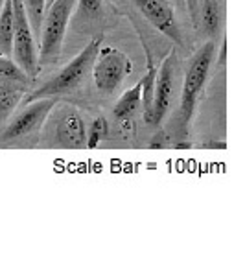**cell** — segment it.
I'll return each instance as SVG.
<instances>
[{
  "label": "cell",
  "mask_w": 245,
  "mask_h": 258,
  "mask_svg": "<svg viewBox=\"0 0 245 258\" xmlns=\"http://www.w3.org/2000/svg\"><path fill=\"white\" fill-rule=\"evenodd\" d=\"M101 43H103V33H98L69 64H65L53 78H50L46 83L35 89L32 94H28V98H24V103L39 100V98L63 96V94H70L76 89H80L91 72L92 63L101 48Z\"/></svg>",
  "instance_id": "6da1fadb"
},
{
  "label": "cell",
  "mask_w": 245,
  "mask_h": 258,
  "mask_svg": "<svg viewBox=\"0 0 245 258\" xmlns=\"http://www.w3.org/2000/svg\"><path fill=\"white\" fill-rule=\"evenodd\" d=\"M43 142L46 148H87V127L80 109L59 100L44 120Z\"/></svg>",
  "instance_id": "7a4b0ae2"
},
{
  "label": "cell",
  "mask_w": 245,
  "mask_h": 258,
  "mask_svg": "<svg viewBox=\"0 0 245 258\" xmlns=\"http://www.w3.org/2000/svg\"><path fill=\"white\" fill-rule=\"evenodd\" d=\"M74 6L76 0H53L52 4L44 8L43 24L39 32L41 33V50L37 54L39 67L52 64L59 59Z\"/></svg>",
  "instance_id": "3957f363"
},
{
  "label": "cell",
  "mask_w": 245,
  "mask_h": 258,
  "mask_svg": "<svg viewBox=\"0 0 245 258\" xmlns=\"http://www.w3.org/2000/svg\"><path fill=\"white\" fill-rule=\"evenodd\" d=\"M214 57H216V41H208L190 59L185 80H182L181 105H179V120H181L182 127H188L190 120H192L197 98H199L203 87L208 80V72L212 69Z\"/></svg>",
  "instance_id": "277c9868"
},
{
  "label": "cell",
  "mask_w": 245,
  "mask_h": 258,
  "mask_svg": "<svg viewBox=\"0 0 245 258\" xmlns=\"http://www.w3.org/2000/svg\"><path fill=\"white\" fill-rule=\"evenodd\" d=\"M59 96H48V98H39L33 102L24 103V107L19 113L2 125L0 131V148L10 146L13 142H19L22 139L32 137L33 133H39L43 127L44 120L48 113L53 109V105L59 102Z\"/></svg>",
  "instance_id": "5b68a950"
},
{
  "label": "cell",
  "mask_w": 245,
  "mask_h": 258,
  "mask_svg": "<svg viewBox=\"0 0 245 258\" xmlns=\"http://www.w3.org/2000/svg\"><path fill=\"white\" fill-rule=\"evenodd\" d=\"M11 2H13V46H11V54H13V61L33 80L39 74V55L37 48H35V37H33L32 26H30L22 0H11Z\"/></svg>",
  "instance_id": "8992f818"
},
{
  "label": "cell",
  "mask_w": 245,
  "mask_h": 258,
  "mask_svg": "<svg viewBox=\"0 0 245 258\" xmlns=\"http://www.w3.org/2000/svg\"><path fill=\"white\" fill-rule=\"evenodd\" d=\"M131 69H133V63L128 55L122 50L109 46V48H100L91 72L98 91L103 94H111L128 78Z\"/></svg>",
  "instance_id": "52a82bcc"
},
{
  "label": "cell",
  "mask_w": 245,
  "mask_h": 258,
  "mask_svg": "<svg viewBox=\"0 0 245 258\" xmlns=\"http://www.w3.org/2000/svg\"><path fill=\"white\" fill-rule=\"evenodd\" d=\"M135 8L146 17V21L175 44H185L181 22L177 21L175 10L168 0H133Z\"/></svg>",
  "instance_id": "ba28073f"
},
{
  "label": "cell",
  "mask_w": 245,
  "mask_h": 258,
  "mask_svg": "<svg viewBox=\"0 0 245 258\" xmlns=\"http://www.w3.org/2000/svg\"><path fill=\"white\" fill-rule=\"evenodd\" d=\"M175 69H177V55L171 50L166 55L159 72H157V83H155L153 105L149 113V125H160L164 116L170 111L171 98H173V89H175Z\"/></svg>",
  "instance_id": "9c48e42d"
},
{
  "label": "cell",
  "mask_w": 245,
  "mask_h": 258,
  "mask_svg": "<svg viewBox=\"0 0 245 258\" xmlns=\"http://www.w3.org/2000/svg\"><path fill=\"white\" fill-rule=\"evenodd\" d=\"M225 6L223 0H203L199 10V24L203 26L210 41H218L223 30Z\"/></svg>",
  "instance_id": "30bf717a"
},
{
  "label": "cell",
  "mask_w": 245,
  "mask_h": 258,
  "mask_svg": "<svg viewBox=\"0 0 245 258\" xmlns=\"http://www.w3.org/2000/svg\"><path fill=\"white\" fill-rule=\"evenodd\" d=\"M24 96H26V85L0 80V125H4L10 120Z\"/></svg>",
  "instance_id": "8fae6325"
},
{
  "label": "cell",
  "mask_w": 245,
  "mask_h": 258,
  "mask_svg": "<svg viewBox=\"0 0 245 258\" xmlns=\"http://www.w3.org/2000/svg\"><path fill=\"white\" fill-rule=\"evenodd\" d=\"M146 52V74L140 78V83H142V113H144V122L148 124L149 113H151V105H153V94H155V83H157V67H155L153 59H151V52H149L148 44L142 43Z\"/></svg>",
  "instance_id": "7c38bea8"
},
{
  "label": "cell",
  "mask_w": 245,
  "mask_h": 258,
  "mask_svg": "<svg viewBox=\"0 0 245 258\" xmlns=\"http://www.w3.org/2000/svg\"><path fill=\"white\" fill-rule=\"evenodd\" d=\"M140 105H142V83L139 80L131 89H128L118 98V102L112 107V114L116 120H128L139 111Z\"/></svg>",
  "instance_id": "4fadbf2b"
},
{
  "label": "cell",
  "mask_w": 245,
  "mask_h": 258,
  "mask_svg": "<svg viewBox=\"0 0 245 258\" xmlns=\"http://www.w3.org/2000/svg\"><path fill=\"white\" fill-rule=\"evenodd\" d=\"M13 46V2L6 0L0 8V55H10Z\"/></svg>",
  "instance_id": "5bb4252c"
},
{
  "label": "cell",
  "mask_w": 245,
  "mask_h": 258,
  "mask_svg": "<svg viewBox=\"0 0 245 258\" xmlns=\"http://www.w3.org/2000/svg\"><path fill=\"white\" fill-rule=\"evenodd\" d=\"M0 80L13 81V83H21V85H30L32 78L24 72L10 55H0Z\"/></svg>",
  "instance_id": "9a60e30c"
},
{
  "label": "cell",
  "mask_w": 245,
  "mask_h": 258,
  "mask_svg": "<svg viewBox=\"0 0 245 258\" xmlns=\"http://www.w3.org/2000/svg\"><path fill=\"white\" fill-rule=\"evenodd\" d=\"M22 4H24V10H26L28 21H30V26H32V32L39 33L41 32V24H43L46 0H22Z\"/></svg>",
  "instance_id": "2e32d148"
},
{
  "label": "cell",
  "mask_w": 245,
  "mask_h": 258,
  "mask_svg": "<svg viewBox=\"0 0 245 258\" xmlns=\"http://www.w3.org/2000/svg\"><path fill=\"white\" fill-rule=\"evenodd\" d=\"M107 129H109V125H107V120L103 116L92 120L91 127H87V148H91V150L98 148V144L105 139Z\"/></svg>",
  "instance_id": "e0dca14e"
},
{
  "label": "cell",
  "mask_w": 245,
  "mask_h": 258,
  "mask_svg": "<svg viewBox=\"0 0 245 258\" xmlns=\"http://www.w3.org/2000/svg\"><path fill=\"white\" fill-rule=\"evenodd\" d=\"M103 0H78V17L83 21H96L101 17Z\"/></svg>",
  "instance_id": "ac0fdd59"
},
{
  "label": "cell",
  "mask_w": 245,
  "mask_h": 258,
  "mask_svg": "<svg viewBox=\"0 0 245 258\" xmlns=\"http://www.w3.org/2000/svg\"><path fill=\"white\" fill-rule=\"evenodd\" d=\"M201 2L203 0H187V8H188V15L192 19L194 26H199V10H201Z\"/></svg>",
  "instance_id": "d6986e66"
},
{
  "label": "cell",
  "mask_w": 245,
  "mask_h": 258,
  "mask_svg": "<svg viewBox=\"0 0 245 258\" xmlns=\"http://www.w3.org/2000/svg\"><path fill=\"white\" fill-rule=\"evenodd\" d=\"M225 64H227V39L221 37V46L218 52V67L225 70Z\"/></svg>",
  "instance_id": "ffe728a7"
},
{
  "label": "cell",
  "mask_w": 245,
  "mask_h": 258,
  "mask_svg": "<svg viewBox=\"0 0 245 258\" xmlns=\"http://www.w3.org/2000/svg\"><path fill=\"white\" fill-rule=\"evenodd\" d=\"M52 2H53V0H46V6H50Z\"/></svg>",
  "instance_id": "44dd1931"
},
{
  "label": "cell",
  "mask_w": 245,
  "mask_h": 258,
  "mask_svg": "<svg viewBox=\"0 0 245 258\" xmlns=\"http://www.w3.org/2000/svg\"><path fill=\"white\" fill-rule=\"evenodd\" d=\"M4 2H6V0H0V8H2V4H4Z\"/></svg>",
  "instance_id": "7402d4cb"
}]
</instances>
